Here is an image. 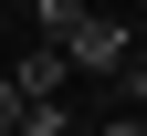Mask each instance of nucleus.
I'll return each instance as SVG.
<instances>
[{
  "mask_svg": "<svg viewBox=\"0 0 147 136\" xmlns=\"http://www.w3.org/2000/svg\"><path fill=\"white\" fill-rule=\"evenodd\" d=\"M32 31H42L63 63H84V73H116L126 52H137V42H126V21H95L84 0H42V11H32Z\"/></svg>",
  "mask_w": 147,
  "mask_h": 136,
  "instance_id": "1",
  "label": "nucleus"
},
{
  "mask_svg": "<svg viewBox=\"0 0 147 136\" xmlns=\"http://www.w3.org/2000/svg\"><path fill=\"white\" fill-rule=\"evenodd\" d=\"M63 73H74L63 52H53V42H32V52H21V73H0V84L21 94V105H53V94H63Z\"/></svg>",
  "mask_w": 147,
  "mask_h": 136,
  "instance_id": "2",
  "label": "nucleus"
},
{
  "mask_svg": "<svg viewBox=\"0 0 147 136\" xmlns=\"http://www.w3.org/2000/svg\"><path fill=\"white\" fill-rule=\"evenodd\" d=\"M0 136H21V94H11V84H0Z\"/></svg>",
  "mask_w": 147,
  "mask_h": 136,
  "instance_id": "3",
  "label": "nucleus"
},
{
  "mask_svg": "<svg viewBox=\"0 0 147 136\" xmlns=\"http://www.w3.org/2000/svg\"><path fill=\"white\" fill-rule=\"evenodd\" d=\"M126 94H137V105H147V52H126Z\"/></svg>",
  "mask_w": 147,
  "mask_h": 136,
  "instance_id": "4",
  "label": "nucleus"
},
{
  "mask_svg": "<svg viewBox=\"0 0 147 136\" xmlns=\"http://www.w3.org/2000/svg\"><path fill=\"white\" fill-rule=\"evenodd\" d=\"M95 136H147V115H116V126H95Z\"/></svg>",
  "mask_w": 147,
  "mask_h": 136,
  "instance_id": "5",
  "label": "nucleus"
}]
</instances>
